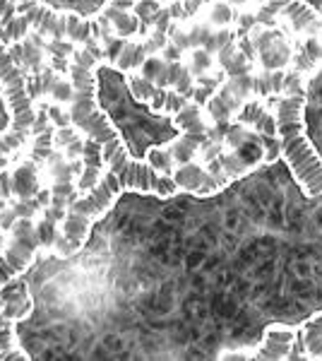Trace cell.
Instances as JSON below:
<instances>
[{"mask_svg": "<svg viewBox=\"0 0 322 361\" xmlns=\"http://www.w3.org/2000/svg\"><path fill=\"white\" fill-rule=\"evenodd\" d=\"M123 190H137V193H151L161 197H171L178 193V185L171 176L159 173L149 166L147 159H132L125 166H109L101 180L89 190L80 195L68 207L66 219L61 222L63 236L73 243L75 250L82 248L87 241L92 222H97L101 214H106Z\"/></svg>", "mask_w": 322, "mask_h": 361, "instance_id": "obj_1", "label": "cell"}, {"mask_svg": "<svg viewBox=\"0 0 322 361\" xmlns=\"http://www.w3.org/2000/svg\"><path fill=\"white\" fill-rule=\"evenodd\" d=\"M306 94L308 87L274 99L279 157L306 197L322 195V157L306 133Z\"/></svg>", "mask_w": 322, "mask_h": 361, "instance_id": "obj_2", "label": "cell"}, {"mask_svg": "<svg viewBox=\"0 0 322 361\" xmlns=\"http://www.w3.org/2000/svg\"><path fill=\"white\" fill-rule=\"evenodd\" d=\"M17 15L13 20L0 22V42H17L27 34V29H37L39 34H49L54 39L87 46L97 39L94 22L82 20L73 13H54L51 8L41 5L39 0H13Z\"/></svg>", "mask_w": 322, "mask_h": 361, "instance_id": "obj_3", "label": "cell"}, {"mask_svg": "<svg viewBox=\"0 0 322 361\" xmlns=\"http://www.w3.org/2000/svg\"><path fill=\"white\" fill-rule=\"evenodd\" d=\"M0 90L5 94L10 114H13L10 133L0 135V171H3L10 164L13 152H17L32 135V126L37 118V109H34V102L27 90V75L22 73V68L15 63L13 54L5 49L3 42H0Z\"/></svg>", "mask_w": 322, "mask_h": 361, "instance_id": "obj_4", "label": "cell"}, {"mask_svg": "<svg viewBox=\"0 0 322 361\" xmlns=\"http://www.w3.org/2000/svg\"><path fill=\"white\" fill-rule=\"evenodd\" d=\"M226 92H231L241 104L245 102H260L267 97H284L289 92H296L301 87H308V80L303 75L294 73L291 68L286 70H262L260 75L248 73V75H236V78H226V82L221 85Z\"/></svg>", "mask_w": 322, "mask_h": 361, "instance_id": "obj_5", "label": "cell"}, {"mask_svg": "<svg viewBox=\"0 0 322 361\" xmlns=\"http://www.w3.org/2000/svg\"><path fill=\"white\" fill-rule=\"evenodd\" d=\"M175 130L180 133V137H175L168 142V149H171V157L178 164H188V161L195 159V154L200 152V147L209 140V128L204 123L202 116V106L195 102H188L178 114L171 116Z\"/></svg>", "mask_w": 322, "mask_h": 361, "instance_id": "obj_6", "label": "cell"}, {"mask_svg": "<svg viewBox=\"0 0 322 361\" xmlns=\"http://www.w3.org/2000/svg\"><path fill=\"white\" fill-rule=\"evenodd\" d=\"M41 246L37 236V226L32 224V217H22L10 226V243L8 250L0 255V287L10 284L20 272L27 270L34 253Z\"/></svg>", "mask_w": 322, "mask_h": 361, "instance_id": "obj_7", "label": "cell"}, {"mask_svg": "<svg viewBox=\"0 0 322 361\" xmlns=\"http://www.w3.org/2000/svg\"><path fill=\"white\" fill-rule=\"evenodd\" d=\"M253 46L257 51V63L262 70H286L291 68L294 58V44L286 39V34L279 27H255L250 32Z\"/></svg>", "mask_w": 322, "mask_h": 361, "instance_id": "obj_8", "label": "cell"}, {"mask_svg": "<svg viewBox=\"0 0 322 361\" xmlns=\"http://www.w3.org/2000/svg\"><path fill=\"white\" fill-rule=\"evenodd\" d=\"M132 5H135V0H109L106 8H104L94 20L97 39H104V42L111 39L109 37L111 29H113V34L120 39H130L135 34H140L142 22L132 15Z\"/></svg>", "mask_w": 322, "mask_h": 361, "instance_id": "obj_9", "label": "cell"}, {"mask_svg": "<svg viewBox=\"0 0 322 361\" xmlns=\"http://www.w3.org/2000/svg\"><path fill=\"white\" fill-rule=\"evenodd\" d=\"M298 340V330L294 325H286V323H272L265 328L260 340V347L253 352V359L260 361H282L289 359L291 347L296 345Z\"/></svg>", "mask_w": 322, "mask_h": 361, "instance_id": "obj_10", "label": "cell"}, {"mask_svg": "<svg viewBox=\"0 0 322 361\" xmlns=\"http://www.w3.org/2000/svg\"><path fill=\"white\" fill-rule=\"evenodd\" d=\"M171 178L175 180L178 190H185V193L197 195V197H209V195L219 193V190H224V185L207 171V166L192 164V161L175 166Z\"/></svg>", "mask_w": 322, "mask_h": 361, "instance_id": "obj_11", "label": "cell"}, {"mask_svg": "<svg viewBox=\"0 0 322 361\" xmlns=\"http://www.w3.org/2000/svg\"><path fill=\"white\" fill-rule=\"evenodd\" d=\"M279 20H282L284 25L289 27V32L298 39L322 34V15L313 5H308L306 0H291L284 8V13L279 15Z\"/></svg>", "mask_w": 322, "mask_h": 361, "instance_id": "obj_12", "label": "cell"}, {"mask_svg": "<svg viewBox=\"0 0 322 361\" xmlns=\"http://www.w3.org/2000/svg\"><path fill=\"white\" fill-rule=\"evenodd\" d=\"M104 176V147L94 137L85 135V149H82V171L78 178V193L85 195L101 180Z\"/></svg>", "mask_w": 322, "mask_h": 361, "instance_id": "obj_13", "label": "cell"}, {"mask_svg": "<svg viewBox=\"0 0 322 361\" xmlns=\"http://www.w3.org/2000/svg\"><path fill=\"white\" fill-rule=\"evenodd\" d=\"M320 68H322V34L298 39V42L294 44L291 70L298 75H303L306 80H310Z\"/></svg>", "mask_w": 322, "mask_h": 361, "instance_id": "obj_14", "label": "cell"}, {"mask_svg": "<svg viewBox=\"0 0 322 361\" xmlns=\"http://www.w3.org/2000/svg\"><path fill=\"white\" fill-rule=\"evenodd\" d=\"M39 164H34L32 159L22 161L13 171V195H17V200H32L39 195Z\"/></svg>", "mask_w": 322, "mask_h": 361, "instance_id": "obj_15", "label": "cell"}, {"mask_svg": "<svg viewBox=\"0 0 322 361\" xmlns=\"http://www.w3.org/2000/svg\"><path fill=\"white\" fill-rule=\"evenodd\" d=\"M49 205H51V190H39V195L32 197V200H20L10 212L5 209V214H0V226H3V229H10L17 219L34 217V214L41 212V209H46Z\"/></svg>", "mask_w": 322, "mask_h": 361, "instance_id": "obj_16", "label": "cell"}, {"mask_svg": "<svg viewBox=\"0 0 322 361\" xmlns=\"http://www.w3.org/2000/svg\"><path fill=\"white\" fill-rule=\"evenodd\" d=\"M298 342L308 359H322V313L308 318L298 328Z\"/></svg>", "mask_w": 322, "mask_h": 361, "instance_id": "obj_17", "label": "cell"}, {"mask_svg": "<svg viewBox=\"0 0 322 361\" xmlns=\"http://www.w3.org/2000/svg\"><path fill=\"white\" fill-rule=\"evenodd\" d=\"M188 102H190V99L180 97L175 90H163V87H161V90L156 92L154 97H151V102L147 104V106H149L151 114H168V116H173V114H178Z\"/></svg>", "mask_w": 322, "mask_h": 361, "instance_id": "obj_18", "label": "cell"}, {"mask_svg": "<svg viewBox=\"0 0 322 361\" xmlns=\"http://www.w3.org/2000/svg\"><path fill=\"white\" fill-rule=\"evenodd\" d=\"M54 142L66 147V157L68 159H75V157H82V149H85V135L78 130L75 126H66V128H58Z\"/></svg>", "mask_w": 322, "mask_h": 361, "instance_id": "obj_19", "label": "cell"}, {"mask_svg": "<svg viewBox=\"0 0 322 361\" xmlns=\"http://www.w3.org/2000/svg\"><path fill=\"white\" fill-rule=\"evenodd\" d=\"M291 0H260L255 8V27H277L279 15Z\"/></svg>", "mask_w": 322, "mask_h": 361, "instance_id": "obj_20", "label": "cell"}, {"mask_svg": "<svg viewBox=\"0 0 322 361\" xmlns=\"http://www.w3.org/2000/svg\"><path fill=\"white\" fill-rule=\"evenodd\" d=\"M125 82H128V90H130V94L137 99V102H144V104H149L151 97H154L156 92L161 90V87H156L154 82H149L147 78H142L137 70H135V73H128Z\"/></svg>", "mask_w": 322, "mask_h": 361, "instance_id": "obj_21", "label": "cell"}, {"mask_svg": "<svg viewBox=\"0 0 322 361\" xmlns=\"http://www.w3.org/2000/svg\"><path fill=\"white\" fill-rule=\"evenodd\" d=\"M54 135H56V130L51 126L34 135V147H32L34 164H44V161L54 154Z\"/></svg>", "mask_w": 322, "mask_h": 361, "instance_id": "obj_22", "label": "cell"}, {"mask_svg": "<svg viewBox=\"0 0 322 361\" xmlns=\"http://www.w3.org/2000/svg\"><path fill=\"white\" fill-rule=\"evenodd\" d=\"M0 359H25L22 352H15L13 325H10V318L3 313V308H0Z\"/></svg>", "mask_w": 322, "mask_h": 361, "instance_id": "obj_23", "label": "cell"}, {"mask_svg": "<svg viewBox=\"0 0 322 361\" xmlns=\"http://www.w3.org/2000/svg\"><path fill=\"white\" fill-rule=\"evenodd\" d=\"M144 159L149 161L151 169H156L159 173H166V176H171L173 169H175V161H173L171 149L168 147H151V149H147Z\"/></svg>", "mask_w": 322, "mask_h": 361, "instance_id": "obj_24", "label": "cell"}, {"mask_svg": "<svg viewBox=\"0 0 322 361\" xmlns=\"http://www.w3.org/2000/svg\"><path fill=\"white\" fill-rule=\"evenodd\" d=\"M161 8H163V0H135L132 15L137 17L140 22H142V29H140V34H147V27H149L151 17L159 13Z\"/></svg>", "mask_w": 322, "mask_h": 361, "instance_id": "obj_25", "label": "cell"}, {"mask_svg": "<svg viewBox=\"0 0 322 361\" xmlns=\"http://www.w3.org/2000/svg\"><path fill=\"white\" fill-rule=\"evenodd\" d=\"M190 73H192V78H202V75H207V73H212L214 70V56L209 54L207 49H192V54H190Z\"/></svg>", "mask_w": 322, "mask_h": 361, "instance_id": "obj_26", "label": "cell"}, {"mask_svg": "<svg viewBox=\"0 0 322 361\" xmlns=\"http://www.w3.org/2000/svg\"><path fill=\"white\" fill-rule=\"evenodd\" d=\"M46 51L51 54V58H54V63H56L58 68H61V70H70L66 56L75 54L73 42H66V39H51V42L46 44Z\"/></svg>", "mask_w": 322, "mask_h": 361, "instance_id": "obj_27", "label": "cell"}, {"mask_svg": "<svg viewBox=\"0 0 322 361\" xmlns=\"http://www.w3.org/2000/svg\"><path fill=\"white\" fill-rule=\"evenodd\" d=\"M238 15H236V8H233L231 3H226V0H216L212 5V13H209V22L216 25L219 29H224L226 25H231V22H236Z\"/></svg>", "mask_w": 322, "mask_h": 361, "instance_id": "obj_28", "label": "cell"}, {"mask_svg": "<svg viewBox=\"0 0 322 361\" xmlns=\"http://www.w3.org/2000/svg\"><path fill=\"white\" fill-rule=\"evenodd\" d=\"M49 97L54 99L56 104H70L75 97V87H73V80H63V78H56L54 87H51Z\"/></svg>", "mask_w": 322, "mask_h": 361, "instance_id": "obj_29", "label": "cell"}, {"mask_svg": "<svg viewBox=\"0 0 322 361\" xmlns=\"http://www.w3.org/2000/svg\"><path fill=\"white\" fill-rule=\"evenodd\" d=\"M37 236H39V243L46 248L56 246V238H58V231H56V222H51V219H41L37 224Z\"/></svg>", "mask_w": 322, "mask_h": 361, "instance_id": "obj_30", "label": "cell"}, {"mask_svg": "<svg viewBox=\"0 0 322 361\" xmlns=\"http://www.w3.org/2000/svg\"><path fill=\"white\" fill-rule=\"evenodd\" d=\"M49 109V118L54 121L58 128H66V126H73V121H70V111H63L61 104H51Z\"/></svg>", "mask_w": 322, "mask_h": 361, "instance_id": "obj_31", "label": "cell"}, {"mask_svg": "<svg viewBox=\"0 0 322 361\" xmlns=\"http://www.w3.org/2000/svg\"><path fill=\"white\" fill-rule=\"evenodd\" d=\"M161 58L166 63H178L180 58H183V49H178V46H175L171 39H168V44L161 49Z\"/></svg>", "mask_w": 322, "mask_h": 361, "instance_id": "obj_32", "label": "cell"}, {"mask_svg": "<svg viewBox=\"0 0 322 361\" xmlns=\"http://www.w3.org/2000/svg\"><path fill=\"white\" fill-rule=\"evenodd\" d=\"M0 195H3L5 200L13 195V173H8L5 169L0 171Z\"/></svg>", "mask_w": 322, "mask_h": 361, "instance_id": "obj_33", "label": "cell"}, {"mask_svg": "<svg viewBox=\"0 0 322 361\" xmlns=\"http://www.w3.org/2000/svg\"><path fill=\"white\" fill-rule=\"evenodd\" d=\"M15 15H17V8L13 0H0V17H3V20H13Z\"/></svg>", "mask_w": 322, "mask_h": 361, "instance_id": "obj_34", "label": "cell"}, {"mask_svg": "<svg viewBox=\"0 0 322 361\" xmlns=\"http://www.w3.org/2000/svg\"><path fill=\"white\" fill-rule=\"evenodd\" d=\"M221 359H253V352H226Z\"/></svg>", "mask_w": 322, "mask_h": 361, "instance_id": "obj_35", "label": "cell"}]
</instances>
